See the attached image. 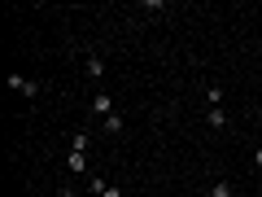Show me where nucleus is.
<instances>
[{"label": "nucleus", "instance_id": "obj_1", "mask_svg": "<svg viewBox=\"0 0 262 197\" xmlns=\"http://www.w3.org/2000/svg\"><path fill=\"white\" fill-rule=\"evenodd\" d=\"M92 114L105 123V119L114 114V96H110V92H96V96H92Z\"/></svg>", "mask_w": 262, "mask_h": 197}, {"label": "nucleus", "instance_id": "obj_2", "mask_svg": "<svg viewBox=\"0 0 262 197\" xmlns=\"http://www.w3.org/2000/svg\"><path fill=\"white\" fill-rule=\"evenodd\" d=\"M83 70H88V79H105V62H101V53H88Z\"/></svg>", "mask_w": 262, "mask_h": 197}, {"label": "nucleus", "instance_id": "obj_3", "mask_svg": "<svg viewBox=\"0 0 262 197\" xmlns=\"http://www.w3.org/2000/svg\"><path fill=\"white\" fill-rule=\"evenodd\" d=\"M88 188H92L96 197H122V188H110V184H105L101 175H92V180H88Z\"/></svg>", "mask_w": 262, "mask_h": 197}, {"label": "nucleus", "instance_id": "obj_4", "mask_svg": "<svg viewBox=\"0 0 262 197\" xmlns=\"http://www.w3.org/2000/svg\"><path fill=\"white\" fill-rule=\"evenodd\" d=\"M9 88H13V92H22V96H35L39 92V84H31V79H22V75H9Z\"/></svg>", "mask_w": 262, "mask_h": 197}, {"label": "nucleus", "instance_id": "obj_5", "mask_svg": "<svg viewBox=\"0 0 262 197\" xmlns=\"http://www.w3.org/2000/svg\"><path fill=\"white\" fill-rule=\"evenodd\" d=\"M206 127H214V131H223V127H227V114H223V105L206 110Z\"/></svg>", "mask_w": 262, "mask_h": 197}, {"label": "nucleus", "instance_id": "obj_6", "mask_svg": "<svg viewBox=\"0 0 262 197\" xmlns=\"http://www.w3.org/2000/svg\"><path fill=\"white\" fill-rule=\"evenodd\" d=\"M66 167L75 171V175H83V171H88V153H79V149H70V158H66Z\"/></svg>", "mask_w": 262, "mask_h": 197}, {"label": "nucleus", "instance_id": "obj_7", "mask_svg": "<svg viewBox=\"0 0 262 197\" xmlns=\"http://www.w3.org/2000/svg\"><path fill=\"white\" fill-rule=\"evenodd\" d=\"M101 127H105V131H110V136H118V131H122V119H118V114H110V119H105V123H101Z\"/></svg>", "mask_w": 262, "mask_h": 197}, {"label": "nucleus", "instance_id": "obj_8", "mask_svg": "<svg viewBox=\"0 0 262 197\" xmlns=\"http://www.w3.org/2000/svg\"><path fill=\"white\" fill-rule=\"evenodd\" d=\"M70 149H79V153H88V131H75V141H70Z\"/></svg>", "mask_w": 262, "mask_h": 197}, {"label": "nucleus", "instance_id": "obj_9", "mask_svg": "<svg viewBox=\"0 0 262 197\" xmlns=\"http://www.w3.org/2000/svg\"><path fill=\"white\" fill-rule=\"evenodd\" d=\"M210 197H232V184H227V180H219V184L210 188Z\"/></svg>", "mask_w": 262, "mask_h": 197}, {"label": "nucleus", "instance_id": "obj_10", "mask_svg": "<svg viewBox=\"0 0 262 197\" xmlns=\"http://www.w3.org/2000/svg\"><path fill=\"white\" fill-rule=\"evenodd\" d=\"M206 96H210V110H214V105H223V88H219V84H214V88H210V92H206Z\"/></svg>", "mask_w": 262, "mask_h": 197}, {"label": "nucleus", "instance_id": "obj_11", "mask_svg": "<svg viewBox=\"0 0 262 197\" xmlns=\"http://www.w3.org/2000/svg\"><path fill=\"white\" fill-rule=\"evenodd\" d=\"M253 167H262V145H258V149H253Z\"/></svg>", "mask_w": 262, "mask_h": 197}]
</instances>
